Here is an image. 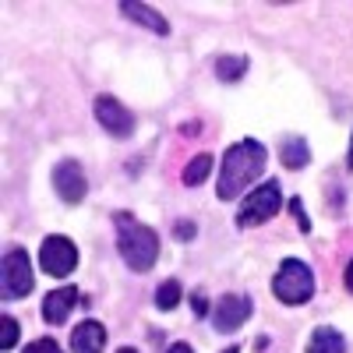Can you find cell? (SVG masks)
I'll return each instance as SVG.
<instances>
[{"instance_id": "4fadbf2b", "label": "cell", "mask_w": 353, "mask_h": 353, "mask_svg": "<svg viewBox=\"0 0 353 353\" xmlns=\"http://www.w3.org/2000/svg\"><path fill=\"white\" fill-rule=\"evenodd\" d=\"M279 163H283L286 170H304V166L311 163V145H307V138L286 134V138L279 141Z\"/></svg>"}, {"instance_id": "cb8c5ba5", "label": "cell", "mask_w": 353, "mask_h": 353, "mask_svg": "<svg viewBox=\"0 0 353 353\" xmlns=\"http://www.w3.org/2000/svg\"><path fill=\"white\" fill-rule=\"evenodd\" d=\"M176 131H181V134H188V138H191V134H198L201 128H198V121H188V124H181V128H176Z\"/></svg>"}, {"instance_id": "52a82bcc", "label": "cell", "mask_w": 353, "mask_h": 353, "mask_svg": "<svg viewBox=\"0 0 353 353\" xmlns=\"http://www.w3.org/2000/svg\"><path fill=\"white\" fill-rule=\"evenodd\" d=\"M92 117L110 138H131L134 134V113L110 92H99L92 99Z\"/></svg>"}, {"instance_id": "484cf974", "label": "cell", "mask_w": 353, "mask_h": 353, "mask_svg": "<svg viewBox=\"0 0 353 353\" xmlns=\"http://www.w3.org/2000/svg\"><path fill=\"white\" fill-rule=\"evenodd\" d=\"M346 170L353 173V134H350V149H346Z\"/></svg>"}, {"instance_id": "3957f363", "label": "cell", "mask_w": 353, "mask_h": 353, "mask_svg": "<svg viewBox=\"0 0 353 353\" xmlns=\"http://www.w3.org/2000/svg\"><path fill=\"white\" fill-rule=\"evenodd\" d=\"M314 290H318V283H314V272H311L307 261H301V258H283L279 261V269L272 276V297L279 304L304 307V304H311Z\"/></svg>"}, {"instance_id": "d4e9b609", "label": "cell", "mask_w": 353, "mask_h": 353, "mask_svg": "<svg viewBox=\"0 0 353 353\" xmlns=\"http://www.w3.org/2000/svg\"><path fill=\"white\" fill-rule=\"evenodd\" d=\"M166 353H194V350H191V346H188V343H173V346H170V350H166Z\"/></svg>"}, {"instance_id": "44dd1931", "label": "cell", "mask_w": 353, "mask_h": 353, "mask_svg": "<svg viewBox=\"0 0 353 353\" xmlns=\"http://www.w3.org/2000/svg\"><path fill=\"white\" fill-rule=\"evenodd\" d=\"M173 237L181 241V244H191V241L198 237V226H194L191 219H176V223H173Z\"/></svg>"}, {"instance_id": "2e32d148", "label": "cell", "mask_w": 353, "mask_h": 353, "mask_svg": "<svg viewBox=\"0 0 353 353\" xmlns=\"http://www.w3.org/2000/svg\"><path fill=\"white\" fill-rule=\"evenodd\" d=\"M212 152H194L188 163H184V173H181V181H184V188H201L205 181L212 176Z\"/></svg>"}, {"instance_id": "5b68a950", "label": "cell", "mask_w": 353, "mask_h": 353, "mask_svg": "<svg viewBox=\"0 0 353 353\" xmlns=\"http://www.w3.org/2000/svg\"><path fill=\"white\" fill-rule=\"evenodd\" d=\"M36 290V269L25 248H8L0 261V297L4 301H21Z\"/></svg>"}, {"instance_id": "7c38bea8", "label": "cell", "mask_w": 353, "mask_h": 353, "mask_svg": "<svg viewBox=\"0 0 353 353\" xmlns=\"http://www.w3.org/2000/svg\"><path fill=\"white\" fill-rule=\"evenodd\" d=\"M117 11H121L128 21H134V25H141V28H149V32H156V36H170V21H166L156 8L141 4V0H121V4H117Z\"/></svg>"}, {"instance_id": "6da1fadb", "label": "cell", "mask_w": 353, "mask_h": 353, "mask_svg": "<svg viewBox=\"0 0 353 353\" xmlns=\"http://www.w3.org/2000/svg\"><path fill=\"white\" fill-rule=\"evenodd\" d=\"M265 166H269V149L258 138H241L223 152L219 176H216V198L219 201H237L251 191L254 181H261Z\"/></svg>"}, {"instance_id": "ac0fdd59", "label": "cell", "mask_w": 353, "mask_h": 353, "mask_svg": "<svg viewBox=\"0 0 353 353\" xmlns=\"http://www.w3.org/2000/svg\"><path fill=\"white\" fill-rule=\"evenodd\" d=\"M18 339H21V325H18V318L0 314V350L11 353V350L18 346Z\"/></svg>"}, {"instance_id": "7a4b0ae2", "label": "cell", "mask_w": 353, "mask_h": 353, "mask_svg": "<svg viewBox=\"0 0 353 353\" xmlns=\"http://www.w3.org/2000/svg\"><path fill=\"white\" fill-rule=\"evenodd\" d=\"M113 230H117V254L124 258L131 272H149L159 261V233L141 223L134 212H113Z\"/></svg>"}, {"instance_id": "30bf717a", "label": "cell", "mask_w": 353, "mask_h": 353, "mask_svg": "<svg viewBox=\"0 0 353 353\" xmlns=\"http://www.w3.org/2000/svg\"><path fill=\"white\" fill-rule=\"evenodd\" d=\"M74 307H78V290H74V286H57V290L43 293L39 314H43L46 325H64Z\"/></svg>"}, {"instance_id": "4316f807", "label": "cell", "mask_w": 353, "mask_h": 353, "mask_svg": "<svg viewBox=\"0 0 353 353\" xmlns=\"http://www.w3.org/2000/svg\"><path fill=\"white\" fill-rule=\"evenodd\" d=\"M117 353H138L134 346H121V350H117Z\"/></svg>"}, {"instance_id": "7402d4cb", "label": "cell", "mask_w": 353, "mask_h": 353, "mask_svg": "<svg viewBox=\"0 0 353 353\" xmlns=\"http://www.w3.org/2000/svg\"><path fill=\"white\" fill-rule=\"evenodd\" d=\"M191 307H194V314H198V318H209V311H212V307H209V297H205L201 290H194V293H191Z\"/></svg>"}, {"instance_id": "9c48e42d", "label": "cell", "mask_w": 353, "mask_h": 353, "mask_svg": "<svg viewBox=\"0 0 353 353\" xmlns=\"http://www.w3.org/2000/svg\"><path fill=\"white\" fill-rule=\"evenodd\" d=\"M50 184H53L57 198H61L64 205H81L85 194H88V176H85L78 159H61L57 163L53 173H50Z\"/></svg>"}, {"instance_id": "d6986e66", "label": "cell", "mask_w": 353, "mask_h": 353, "mask_svg": "<svg viewBox=\"0 0 353 353\" xmlns=\"http://www.w3.org/2000/svg\"><path fill=\"white\" fill-rule=\"evenodd\" d=\"M21 353H64V346L57 343L53 336H39V339H32V343H28Z\"/></svg>"}, {"instance_id": "603a6c76", "label": "cell", "mask_w": 353, "mask_h": 353, "mask_svg": "<svg viewBox=\"0 0 353 353\" xmlns=\"http://www.w3.org/2000/svg\"><path fill=\"white\" fill-rule=\"evenodd\" d=\"M343 286H346V293H353V258L346 261V269H343Z\"/></svg>"}, {"instance_id": "e0dca14e", "label": "cell", "mask_w": 353, "mask_h": 353, "mask_svg": "<svg viewBox=\"0 0 353 353\" xmlns=\"http://www.w3.org/2000/svg\"><path fill=\"white\" fill-rule=\"evenodd\" d=\"M181 301H184V286H181V279H166V283H159L156 293H152V304H156L159 311H173Z\"/></svg>"}, {"instance_id": "9a60e30c", "label": "cell", "mask_w": 353, "mask_h": 353, "mask_svg": "<svg viewBox=\"0 0 353 353\" xmlns=\"http://www.w3.org/2000/svg\"><path fill=\"white\" fill-rule=\"evenodd\" d=\"M248 68H251V61H248L244 53H219L216 61H212V71H216V78H219L223 85L241 81V78L248 74Z\"/></svg>"}, {"instance_id": "83f0119b", "label": "cell", "mask_w": 353, "mask_h": 353, "mask_svg": "<svg viewBox=\"0 0 353 353\" xmlns=\"http://www.w3.org/2000/svg\"><path fill=\"white\" fill-rule=\"evenodd\" d=\"M223 353H241V346H226Z\"/></svg>"}, {"instance_id": "8fae6325", "label": "cell", "mask_w": 353, "mask_h": 353, "mask_svg": "<svg viewBox=\"0 0 353 353\" xmlns=\"http://www.w3.org/2000/svg\"><path fill=\"white\" fill-rule=\"evenodd\" d=\"M106 350V325L96 318H85L71 329V353H103Z\"/></svg>"}, {"instance_id": "5bb4252c", "label": "cell", "mask_w": 353, "mask_h": 353, "mask_svg": "<svg viewBox=\"0 0 353 353\" xmlns=\"http://www.w3.org/2000/svg\"><path fill=\"white\" fill-rule=\"evenodd\" d=\"M304 353H346V336H343L336 325H318V329L307 336Z\"/></svg>"}, {"instance_id": "ffe728a7", "label": "cell", "mask_w": 353, "mask_h": 353, "mask_svg": "<svg viewBox=\"0 0 353 353\" xmlns=\"http://www.w3.org/2000/svg\"><path fill=\"white\" fill-rule=\"evenodd\" d=\"M286 209H290V216H293V219H297L301 233H311V219H307V212H304V201H301L297 194L290 198V205H286Z\"/></svg>"}, {"instance_id": "8992f818", "label": "cell", "mask_w": 353, "mask_h": 353, "mask_svg": "<svg viewBox=\"0 0 353 353\" xmlns=\"http://www.w3.org/2000/svg\"><path fill=\"white\" fill-rule=\"evenodd\" d=\"M78 258H81L78 244L71 237H64V233H50L39 244V269L53 279H68L78 269Z\"/></svg>"}, {"instance_id": "277c9868", "label": "cell", "mask_w": 353, "mask_h": 353, "mask_svg": "<svg viewBox=\"0 0 353 353\" xmlns=\"http://www.w3.org/2000/svg\"><path fill=\"white\" fill-rule=\"evenodd\" d=\"M279 209H283V188L279 181L269 176V181H261L241 198V209L233 216V223H237V230H254V226H265L269 219H276Z\"/></svg>"}, {"instance_id": "ba28073f", "label": "cell", "mask_w": 353, "mask_h": 353, "mask_svg": "<svg viewBox=\"0 0 353 353\" xmlns=\"http://www.w3.org/2000/svg\"><path fill=\"white\" fill-rule=\"evenodd\" d=\"M254 314V304L248 293H223V297H216L209 318H212V329L230 336V332H237L241 325H248V318Z\"/></svg>"}]
</instances>
